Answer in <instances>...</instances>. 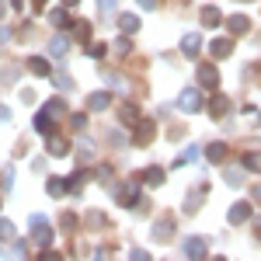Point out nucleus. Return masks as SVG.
Segmentation results:
<instances>
[{
    "instance_id": "obj_1",
    "label": "nucleus",
    "mask_w": 261,
    "mask_h": 261,
    "mask_svg": "<svg viewBox=\"0 0 261 261\" xmlns=\"http://www.w3.org/2000/svg\"><path fill=\"white\" fill-rule=\"evenodd\" d=\"M28 226H32V237H35L39 247H49V244H53V226H49V220H45L42 213H32V216H28Z\"/></svg>"
},
{
    "instance_id": "obj_2",
    "label": "nucleus",
    "mask_w": 261,
    "mask_h": 261,
    "mask_svg": "<svg viewBox=\"0 0 261 261\" xmlns=\"http://www.w3.org/2000/svg\"><path fill=\"white\" fill-rule=\"evenodd\" d=\"M115 199H119L125 209H136V205H140V188H136V181L119 185V188H115Z\"/></svg>"
},
{
    "instance_id": "obj_3",
    "label": "nucleus",
    "mask_w": 261,
    "mask_h": 261,
    "mask_svg": "<svg viewBox=\"0 0 261 261\" xmlns=\"http://www.w3.org/2000/svg\"><path fill=\"white\" fill-rule=\"evenodd\" d=\"M199 84L205 91H216V87H220V70H216L213 63H199Z\"/></svg>"
},
{
    "instance_id": "obj_4",
    "label": "nucleus",
    "mask_w": 261,
    "mask_h": 261,
    "mask_svg": "<svg viewBox=\"0 0 261 261\" xmlns=\"http://www.w3.org/2000/svg\"><path fill=\"white\" fill-rule=\"evenodd\" d=\"M45 153H49V157H66V153H70V143L63 140V136H56V133H49V136H45Z\"/></svg>"
},
{
    "instance_id": "obj_5",
    "label": "nucleus",
    "mask_w": 261,
    "mask_h": 261,
    "mask_svg": "<svg viewBox=\"0 0 261 261\" xmlns=\"http://www.w3.org/2000/svg\"><path fill=\"white\" fill-rule=\"evenodd\" d=\"M178 108H181V112H199V108H202V94L195 91V87H188V91H181V98H178Z\"/></svg>"
},
{
    "instance_id": "obj_6",
    "label": "nucleus",
    "mask_w": 261,
    "mask_h": 261,
    "mask_svg": "<svg viewBox=\"0 0 261 261\" xmlns=\"http://www.w3.org/2000/svg\"><path fill=\"white\" fill-rule=\"evenodd\" d=\"M133 129H136V133H133V140L140 143V146H146V143L153 140V133H157V129H153V122H150V119H140L136 125H133Z\"/></svg>"
},
{
    "instance_id": "obj_7",
    "label": "nucleus",
    "mask_w": 261,
    "mask_h": 261,
    "mask_svg": "<svg viewBox=\"0 0 261 261\" xmlns=\"http://www.w3.org/2000/svg\"><path fill=\"white\" fill-rule=\"evenodd\" d=\"M226 220L233 223V226L247 223V220H251V202H233V205H230V216H226Z\"/></svg>"
},
{
    "instance_id": "obj_8",
    "label": "nucleus",
    "mask_w": 261,
    "mask_h": 261,
    "mask_svg": "<svg viewBox=\"0 0 261 261\" xmlns=\"http://www.w3.org/2000/svg\"><path fill=\"white\" fill-rule=\"evenodd\" d=\"M181 53H185L188 60H199V53H202V35H185V39H181Z\"/></svg>"
},
{
    "instance_id": "obj_9",
    "label": "nucleus",
    "mask_w": 261,
    "mask_h": 261,
    "mask_svg": "<svg viewBox=\"0 0 261 261\" xmlns=\"http://www.w3.org/2000/svg\"><path fill=\"white\" fill-rule=\"evenodd\" d=\"M226 32H233V35L251 32V18H247V14H230V18H226Z\"/></svg>"
},
{
    "instance_id": "obj_10",
    "label": "nucleus",
    "mask_w": 261,
    "mask_h": 261,
    "mask_svg": "<svg viewBox=\"0 0 261 261\" xmlns=\"http://www.w3.org/2000/svg\"><path fill=\"white\" fill-rule=\"evenodd\" d=\"M108 105H112V91H94L87 98V112H105Z\"/></svg>"
},
{
    "instance_id": "obj_11",
    "label": "nucleus",
    "mask_w": 261,
    "mask_h": 261,
    "mask_svg": "<svg viewBox=\"0 0 261 261\" xmlns=\"http://www.w3.org/2000/svg\"><path fill=\"white\" fill-rule=\"evenodd\" d=\"M171 233H174V216H161V220L153 223V237L157 241H167Z\"/></svg>"
},
{
    "instance_id": "obj_12",
    "label": "nucleus",
    "mask_w": 261,
    "mask_h": 261,
    "mask_svg": "<svg viewBox=\"0 0 261 261\" xmlns=\"http://www.w3.org/2000/svg\"><path fill=\"white\" fill-rule=\"evenodd\" d=\"M230 112V101H226V94H213V101H209V115L213 119H223Z\"/></svg>"
},
{
    "instance_id": "obj_13",
    "label": "nucleus",
    "mask_w": 261,
    "mask_h": 261,
    "mask_svg": "<svg viewBox=\"0 0 261 261\" xmlns=\"http://www.w3.org/2000/svg\"><path fill=\"white\" fill-rule=\"evenodd\" d=\"M28 70H32L35 77H53V66H49L45 56H32V60H28Z\"/></svg>"
},
{
    "instance_id": "obj_14",
    "label": "nucleus",
    "mask_w": 261,
    "mask_h": 261,
    "mask_svg": "<svg viewBox=\"0 0 261 261\" xmlns=\"http://www.w3.org/2000/svg\"><path fill=\"white\" fill-rule=\"evenodd\" d=\"M70 32H73L81 42H91V35H94V24H91V21H70Z\"/></svg>"
},
{
    "instance_id": "obj_15",
    "label": "nucleus",
    "mask_w": 261,
    "mask_h": 261,
    "mask_svg": "<svg viewBox=\"0 0 261 261\" xmlns=\"http://www.w3.org/2000/svg\"><path fill=\"white\" fill-rule=\"evenodd\" d=\"M185 254L188 258H205V241L202 237H188L185 241Z\"/></svg>"
},
{
    "instance_id": "obj_16",
    "label": "nucleus",
    "mask_w": 261,
    "mask_h": 261,
    "mask_svg": "<svg viewBox=\"0 0 261 261\" xmlns=\"http://www.w3.org/2000/svg\"><path fill=\"white\" fill-rule=\"evenodd\" d=\"M45 192L53 195V199H63L66 192H70V181H60V178H49L45 181Z\"/></svg>"
},
{
    "instance_id": "obj_17",
    "label": "nucleus",
    "mask_w": 261,
    "mask_h": 261,
    "mask_svg": "<svg viewBox=\"0 0 261 261\" xmlns=\"http://www.w3.org/2000/svg\"><path fill=\"white\" fill-rule=\"evenodd\" d=\"M202 24H205V28H220L223 24L220 7H202Z\"/></svg>"
},
{
    "instance_id": "obj_18",
    "label": "nucleus",
    "mask_w": 261,
    "mask_h": 261,
    "mask_svg": "<svg viewBox=\"0 0 261 261\" xmlns=\"http://www.w3.org/2000/svg\"><path fill=\"white\" fill-rule=\"evenodd\" d=\"M119 119H122V125H136V122H140V108H136V105H122Z\"/></svg>"
},
{
    "instance_id": "obj_19",
    "label": "nucleus",
    "mask_w": 261,
    "mask_h": 261,
    "mask_svg": "<svg viewBox=\"0 0 261 261\" xmlns=\"http://www.w3.org/2000/svg\"><path fill=\"white\" fill-rule=\"evenodd\" d=\"M45 112H49V119H53V122H56V119H63V115H66V101H63V98L45 101Z\"/></svg>"
},
{
    "instance_id": "obj_20",
    "label": "nucleus",
    "mask_w": 261,
    "mask_h": 261,
    "mask_svg": "<svg viewBox=\"0 0 261 261\" xmlns=\"http://www.w3.org/2000/svg\"><path fill=\"white\" fill-rule=\"evenodd\" d=\"M119 28L122 32H125V35H133V32H140V18H136V14H119Z\"/></svg>"
},
{
    "instance_id": "obj_21",
    "label": "nucleus",
    "mask_w": 261,
    "mask_h": 261,
    "mask_svg": "<svg viewBox=\"0 0 261 261\" xmlns=\"http://www.w3.org/2000/svg\"><path fill=\"white\" fill-rule=\"evenodd\" d=\"M205 157H209L213 164H223V161H226V143H209Z\"/></svg>"
},
{
    "instance_id": "obj_22",
    "label": "nucleus",
    "mask_w": 261,
    "mask_h": 261,
    "mask_svg": "<svg viewBox=\"0 0 261 261\" xmlns=\"http://www.w3.org/2000/svg\"><path fill=\"white\" fill-rule=\"evenodd\" d=\"M49 53H53V56H66V53H70V39H66V35H56V39L49 42Z\"/></svg>"
},
{
    "instance_id": "obj_23",
    "label": "nucleus",
    "mask_w": 261,
    "mask_h": 261,
    "mask_svg": "<svg viewBox=\"0 0 261 261\" xmlns=\"http://www.w3.org/2000/svg\"><path fill=\"white\" fill-rule=\"evenodd\" d=\"M230 53H233V42H230V39H216V42H213V56H216V60L230 56Z\"/></svg>"
},
{
    "instance_id": "obj_24",
    "label": "nucleus",
    "mask_w": 261,
    "mask_h": 261,
    "mask_svg": "<svg viewBox=\"0 0 261 261\" xmlns=\"http://www.w3.org/2000/svg\"><path fill=\"white\" fill-rule=\"evenodd\" d=\"M35 129H39L42 136H49V133H53V119H49V112H45V108L35 115Z\"/></svg>"
},
{
    "instance_id": "obj_25",
    "label": "nucleus",
    "mask_w": 261,
    "mask_h": 261,
    "mask_svg": "<svg viewBox=\"0 0 261 261\" xmlns=\"http://www.w3.org/2000/svg\"><path fill=\"white\" fill-rule=\"evenodd\" d=\"M143 181L157 188V185H164V171H161V167H146V171H143Z\"/></svg>"
},
{
    "instance_id": "obj_26",
    "label": "nucleus",
    "mask_w": 261,
    "mask_h": 261,
    "mask_svg": "<svg viewBox=\"0 0 261 261\" xmlns=\"http://www.w3.org/2000/svg\"><path fill=\"white\" fill-rule=\"evenodd\" d=\"M244 167H247V171H258V174H261V153L247 150V153H244Z\"/></svg>"
},
{
    "instance_id": "obj_27",
    "label": "nucleus",
    "mask_w": 261,
    "mask_h": 261,
    "mask_svg": "<svg viewBox=\"0 0 261 261\" xmlns=\"http://www.w3.org/2000/svg\"><path fill=\"white\" fill-rule=\"evenodd\" d=\"M98 4H101V18H119V14H115L119 0H98Z\"/></svg>"
},
{
    "instance_id": "obj_28",
    "label": "nucleus",
    "mask_w": 261,
    "mask_h": 261,
    "mask_svg": "<svg viewBox=\"0 0 261 261\" xmlns=\"http://www.w3.org/2000/svg\"><path fill=\"white\" fill-rule=\"evenodd\" d=\"M0 241H14V223L0 220Z\"/></svg>"
},
{
    "instance_id": "obj_29",
    "label": "nucleus",
    "mask_w": 261,
    "mask_h": 261,
    "mask_svg": "<svg viewBox=\"0 0 261 261\" xmlns=\"http://www.w3.org/2000/svg\"><path fill=\"white\" fill-rule=\"evenodd\" d=\"M53 81H56V87H63V91H73V81H70V77H66V73H53Z\"/></svg>"
},
{
    "instance_id": "obj_30",
    "label": "nucleus",
    "mask_w": 261,
    "mask_h": 261,
    "mask_svg": "<svg viewBox=\"0 0 261 261\" xmlns=\"http://www.w3.org/2000/svg\"><path fill=\"white\" fill-rule=\"evenodd\" d=\"M49 21H53V24H70V14H66V11H53V14H49Z\"/></svg>"
},
{
    "instance_id": "obj_31",
    "label": "nucleus",
    "mask_w": 261,
    "mask_h": 261,
    "mask_svg": "<svg viewBox=\"0 0 261 261\" xmlns=\"http://www.w3.org/2000/svg\"><path fill=\"white\" fill-rule=\"evenodd\" d=\"M195 157H199V146H188V150L181 153V161H178V164H188V161H195Z\"/></svg>"
},
{
    "instance_id": "obj_32",
    "label": "nucleus",
    "mask_w": 261,
    "mask_h": 261,
    "mask_svg": "<svg viewBox=\"0 0 261 261\" xmlns=\"http://www.w3.org/2000/svg\"><path fill=\"white\" fill-rule=\"evenodd\" d=\"M241 171H226V185H233V188H241Z\"/></svg>"
},
{
    "instance_id": "obj_33",
    "label": "nucleus",
    "mask_w": 261,
    "mask_h": 261,
    "mask_svg": "<svg viewBox=\"0 0 261 261\" xmlns=\"http://www.w3.org/2000/svg\"><path fill=\"white\" fill-rule=\"evenodd\" d=\"M77 146H81V157H91V153H94V143L91 140H81Z\"/></svg>"
},
{
    "instance_id": "obj_34",
    "label": "nucleus",
    "mask_w": 261,
    "mask_h": 261,
    "mask_svg": "<svg viewBox=\"0 0 261 261\" xmlns=\"http://www.w3.org/2000/svg\"><path fill=\"white\" fill-rule=\"evenodd\" d=\"M60 226H66V230H70V226H77V216H70V213H63V216H60Z\"/></svg>"
},
{
    "instance_id": "obj_35",
    "label": "nucleus",
    "mask_w": 261,
    "mask_h": 261,
    "mask_svg": "<svg viewBox=\"0 0 261 261\" xmlns=\"http://www.w3.org/2000/svg\"><path fill=\"white\" fill-rule=\"evenodd\" d=\"M84 122H87L84 112H81V115H70V125H73V129H84Z\"/></svg>"
},
{
    "instance_id": "obj_36",
    "label": "nucleus",
    "mask_w": 261,
    "mask_h": 261,
    "mask_svg": "<svg viewBox=\"0 0 261 261\" xmlns=\"http://www.w3.org/2000/svg\"><path fill=\"white\" fill-rule=\"evenodd\" d=\"M91 56H94V60L105 56V42H94V45H91Z\"/></svg>"
},
{
    "instance_id": "obj_37",
    "label": "nucleus",
    "mask_w": 261,
    "mask_h": 261,
    "mask_svg": "<svg viewBox=\"0 0 261 261\" xmlns=\"http://www.w3.org/2000/svg\"><path fill=\"white\" fill-rule=\"evenodd\" d=\"M115 49H119L122 56H125V53H129V39H119V42H115Z\"/></svg>"
},
{
    "instance_id": "obj_38",
    "label": "nucleus",
    "mask_w": 261,
    "mask_h": 261,
    "mask_svg": "<svg viewBox=\"0 0 261 261\" xmlns=\"http://www.w3.org/2000/svg\"><path fill=\"white\" fill-rule=\"evenodd\" d=\"M136 4H140L143 11H153V4H157V0H136Z\"/></svg>"
},
{
    "instance_id": "obj_39",
    "label": "nucleus",
    "mask_w": 261,
    "mask_h": 261,
    "mask_svg": "<svg viewBox=\"0 0 261 261\" xmlns=\"http://www.w3.org/2000/svg\"><path fill=\"white\" fill-rule=\"evenodd\" d=\"M11 39V28H4V24H0V42H7Z\"/></svg>"
},
{
    "instance_id": "obj_40",
    "label": "nucleus",
    "mask_w": 261,
    "mask_h": 261,
    "mask_svg": "<svg viewBox=\"0 0 261 261\" xmlns=\"http://www.w3.org/2000/svg\"><path fill=\"white\" fill-rule=\"evenodd\" d=\"M11 119V108H0V122H7Z\"/></svg>"
},
{
    "instance_id": "obj_41",
    "label": "nucleus",
    "mask_w": 261,
    "mask_h": 261,
    "mask_svg": "<svg viewBox=\"0 0 261 261\" xmlns=\"http://www.w3.org/2000/svg\"><path fill=\"white\" fill-rule=\"evenodd\" d=\"M254 202H261V185H254Z\"/></svg>"
},
{
    "instance_id": "obj_42",
    "label": "nucleus",
    "mask_w": 261,
    "mask_h": 261,
    "mask_svg": "<svg viewBox=\"0 0 261 261\" xmlns=\"http://www.w3.org/2000/svg\"><path fill=\"white\" fill-rule=\"evenodd\" d=\"M11 4H14V7H18V11H21V7H24V4H28V0H11Z\"/></svg>"
},
{
    "instance_id": "obj_43",
    "label": "nucleus",
    "mask_w": 261,
    "mask_h": 261,
    "mask_svg": "<svg viewBox=\"0 0 261 261\" xmlns=\"http://www.w3.org/2000/svg\"><path fill=\"white\" fill-rule=\"evenodd\" d=\"M63 4H70V7H73V4H81V0H63Z\"/></svg>"
},
{
    "instance_id": "obj_44",
    "label": "nucleus",
    "mask_w": 261,
    "mask_h": 261,
    "mask_svg": "<svg viewBox=\"0 0 261 261\" xmlns=\"http://www.w3.org/2000/svg\"><path fill=\"white\" fill-rule=\"evenodd\" d=\"M258 125H261V112H258Z\"/></svg>"
}]
</instances>
